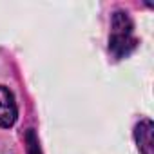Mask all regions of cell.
<instances>
[{"instance_id":"3","label":"cell","mask_w":154,"mask_h":154,"mask_svg":"<svg viewBox=\"0 0 154 154\" xmlns=\"http://www.w3.org/2000/svg\"><path fill=\"white\" fill-rule=\"evenodd\" d=\"M152 132H154V123L145 118L141 120L136 129H134V140L138 145V150L141 154H154V140H152Z\"/></svg>"},{"instance_id":"1","label":"cell","mask_w":154,"mask_h":154,"mask_svg":"<svg viewBox=\"0 0 154 154\" xmlns=\"http://www.w3.org/2000/svg\"><path fill=\"white\" fill-rule=\"evenodd\" d=\"M134 24L131 20V17L123 11H116L112 17V35L109 38V51L116 56V58H123L129 56L138 40L132 35Z\"/></svg>"},{"instance_id":"2","label":"cell","mask_w":154,"mask_h":154,"mask_svg":"<svg viewBox=\"0 0 154 154\" xmlns=\"http://www.w3.org/2000/svg\"><path fill=\"white\" fill-rule=\"evenodd\" d=\"M17 116H18V107L13 93L8 87L0 85V127L4 129L13 127L17 122Z\"/></svg>"}]
</instances>
